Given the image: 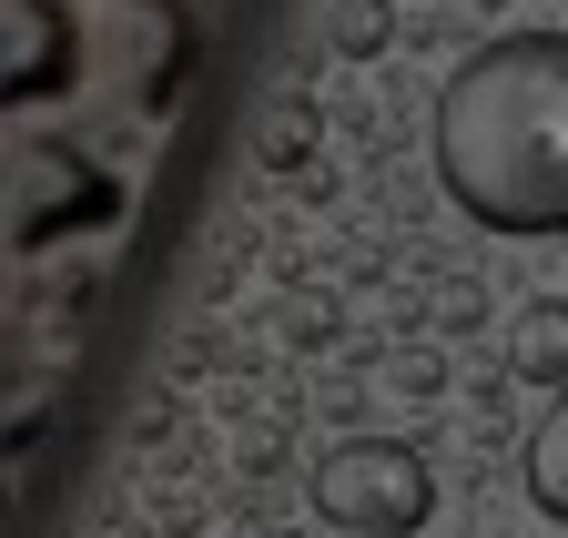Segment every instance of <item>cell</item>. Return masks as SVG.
<instances>
[{"instance_id": "1", "label": "cell", "mask_w": 568, "mask_h": 538, "mask_svg": "<svg viewBox=\"0 0 568 538\" xmlns=\"http://www.w3.org/2000/svg\"><path fill=\"white\" fill-rule=\"evenodd\" d=\"M447 204L487 234H568V31L477 41L426 112Z\"/></svg>"}, {"instance_id": "2", "label": "cell", "mask_w": 568, "mask_h": 538, "mask_svg": "<svg viewBox=\"0 0 568 538\" xmlns=\"http://www.w3.org/2000/svg\"><path fill=\"white\" fill-rule=\"evenodd\" d=\"M315 518L335 538H416L437 518V467L416 437H345L315 467Z\"/></svg>"}, {"instance_id": "3", "label": "cell", "mask_w": 568, "mask_h": 538, "mask_svg": "<svg viewBox=\"0 0 568 538\" xmlns=\"http://www.w3.org/2000/svg\"><path fill=\"white\" fill-rule=\"evenodd\" d=\"M508 376L568 396V295H528V305L508 315Z\"/></svg>"}, {"instance_id": "4", "label": "cell", "mask_w": 568, "mask_h": 538, "mask_svg": "<svg viewBox=\"0 0 568 538\" xmlns=\"http://www.w3.org/2000/svg\"><path fill=\"white\" fill-rule=\"evenodd\" d=\"M11 102H31V92H51L61 82V61H71V41H61V21L41 11V0H11Z\"/></svg>"}, {"instance_id": "5", "label": "cell", "mask_w": 568, "mask_h": 538, "mask_svg": "<svg viewBox=\"0 0 568 538\" xmlns=\"http://www.w3.org/2000/svg\"><path fill=\"white\" fill-rule=\"evenodd\" d=\"M528 508H538L548 528H568V396L528 427Z\"/></svg>"}, {"instance_id": "6", "label": "cell", "mask_w": 568, "mask_h": 538, "mask_svg": "<svg viewBox=\"0 0 568 538\" xmlns=\"http://www.w3.org/2000/svg\"><path fill=\"white\" fill-rule=\"evenodd\" d=\"M315 132H325L315 102H274V112L254 122V163H264V173H315Z\"/></svg>"}, {"instance_id": "7", "label": "cell", "mask_w": 568, "mask_h": 538, "mask_svg": "<svg viewBox=\"0 0 568 538\" xmlns=\"http://www.w3.org/2000/svg\"><path fill=\"white\" fill-rule=\"evenodd\" d=\"M274 335H284L295 356H325L335 335H345V305H335L325 285H284V295H274Z\"/></svg>"}, {"instance_id": "8", "label": "cell", "mask_w": 568, "mask_h": 538, "mask_svg": "<svg viewBox=\"0 0 568 538\" xmlns=\"http://www.w3.org/2000/svg\"><path fill=\"white\" fill-rule=\"evenodd\" d=\"M396 41V11H386V0H335V51L345 61H376Z\"/></svg>"}, {"instance_id": "9", "label": "cell", "mask_w": 568, "mask_h": 538, "mask_svg": "<svg viewBox=\"0 0 568 538\" xmlns=\"http://www.w3.org/2000/svg\"><path fill=\"white\" fill-rule=\"evenodd\" d=\"M426 325H437V335H447V346H457V335H477V325H487V295H477L467 275H447L437 295H426Z\"/></svg>"}, {"instance_id": "10", "label": "cell", "mask_w": 568, "mask_h": 538, "mask_svg": "<svg viewBox=\"0 0 568 538\" xmlns=\"http://www.w3.org/2000/svg\"><path fill=\"white\" fill-rule=\"evenodd\" d=\"M386 376H396L406 396H437V386H447V356H437V346H406V356H396Z\"/></svg>"}, {"instance_id": "11", "label": "cell", "mask_w": 568, "mask_h": 538, "mask_svg": "<svg viewBox=\"0 0 568 538\" xmlns=\"http://www.w3.org/2000/svg\"><path fill=\"white\" fill-rule=\"evenodd\" d=\"M274 538H295V528H274Z\"/></svg>"}]
</instances>
